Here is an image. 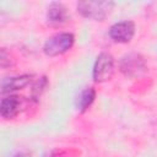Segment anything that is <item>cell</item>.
I'll return each mask as SVG.
<instances>
[{
	"label": "cell",
	"mask_w": 157,
	"mask_h": 157,
	"mask_svg": "<svg viewBox=\"0 0 157 157\" xmlns=\"http://www.w3.org/2000/svg\"><path fill=\"white\" fill-rule=\"evenodd\" d=\"M135 34V25L131 21H121L113 25L109 29V36L119 43L130 42Z\"/></svg>",
	"instance_id": "5"
},
{
	"label": "cell",
	"mask_w": 157,
	"mask_h": 157,
	"mask_svg": "<svg viewBox=\"0 0 157 157\" xmlns=\"http://www.w3.org/2000/svg\"><path fill=\"white\" fill-rule=\"evenodd\" d=\"M74 40H75V37L72 33H69V32L58 33L50 37L49 39H47V42L44 43L43 50L49 56H56L67 52L72 47Z\"/></svg>",
	"instance_id": "2"
},
{
	"label": "cell",
	"mask_w": 157,
	"mask_h": 157,
	"mask_svg": "<svg viewBox=\"0 0 157 157\" xmlns=\"http://www.w3.org/2000/svg\"><path fill=\"white\" fill-rule=\"evenodd\" d=\"M114 71V59L109 53H101L93 66V80L104 82L109 80Z\"/></svg>",
	"instance_id": "3"
},
{
	"label": "cell",
	"mask_w": 157,
	"mask_h": 157,
	"mask_svg": "<svg viewBox=\"0 0 157 157\" xmlns=\"http://www.w3.org/2000/svg\"><path fill=\"white\" fill-rule=\"evenodd\" d=\"M47 18L48 22L52 25H61L66 22L69 18L67 9L61 2H52L50 6L48 7Z\"/></svg>",
	"instance_id": "7"
},
{
	"label": "cell",
	"mask_w": 157,
	"mask_h": 157,
	"mask_svg": "<svg viewBox=\"0 0 157 157\" xmlns=\"http://www.w3.org/2000/svg\"><path fill=\"white\" fill-rule=\"evenodd\" d=\"M114 2L112 1H80L77 4V11L87 18L103 21L105 16L113 9Z\"/></svg>",
	"instance_id": "1"
},
{
	"label": "cell",
	"mask_w": 157,
	"mask_h": 157,
	"mask_svg": "<svg viewBox=\"0 0 157 157\" xmlns=\"http://www.w3.org/2000/svg\"><path fill=\"white\" fill-rule=\"evenodd\" d=\"M21 108V99L17 96H9L1 99L0 114L4 119H11L16 117Z\"/></svg>",
	"instance_id": "6"
},
{
	"label": "cell",
	"mask_w": 157,
	"mask_h": 157,
	"mask_svg": "<svg viewBox=\"0 0 157 157\" xmlns=\"http://www.w3.org/2000/svg\"><path fill=\"white\" fill-rule=\"evenodd\" d=\"M94 97H96L94 88H92V87L83 88L80 92V94H78V97L76 99V107H77V109L80 112H85L92 104V102L94 101Z\"/></svg>",
	"instance_id": "9"
},
{
	"label": "cell",
	"mask_w": 157,
	"mask_h": 157,
	"mask_svg": "<svg viewBox=\"0 0 157 157\" xmlns=\"http://www.w3.org/2000/svg\"><path fill=\"white\" fill-rule=\"evenodd\" d=\"M31 81L29 75H21V76H15V77H7L1 81V92H11L16 91L20 88H23L28 82Z\"/></svg>",
	"instance_id": "8"
},
{
	"label": "cell",
	"mask_w": 157,
	"mask_h": 157,
	"mask_svg": "<svg viewBox=\"0 0 157 157\" xmlns=\"http://www.w3.org/2000/svg\"><path fill=\"white\" fill-rule=\"evenodd\" d=\"M146 69V63L144 58L137 53H129L124 55L120 60V71L129 77L139 76Z\"/></svg>",
	"instance_id": "4"
}]
</instances>
